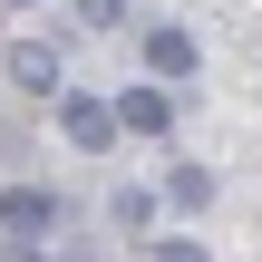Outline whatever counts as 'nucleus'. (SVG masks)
Segmentation results:
<instances>
[{
	"instance_id": "11",
	"label": "nucleus",
	"mask_w": 262,
	"mask_h": 262,
	"mask_svg": "<svg viewBox=\"0 0 262 262\" xmlns=\"http://www.w3.org/2000/svg\"><path fill=\"white\" fill-rule=\"evenodd\" d=\"M0 10H29V0H0Z\"/></svg>"
},
{
	"instance_id": "7",
	"label": "nucleus",
	"mask_w": 262,
	"mask_h": 262,
	"mask_svg": "<svg viewBox=\"0 0 262 262\" xmlns=\"http://www.w3.org/2000/svg\"><path fill=\"white\" fill-rule=\"evenodd\" d=\"M107 224H126V233H146V224H156V194H146V185H126V194L107 204Z\"/></svg>"
},
{
	"instance_id": "10",
	"label": "nucleus",
	"mask_w": 262,
	"mask_h": 262,
	"mask_svg": "<svg viewBox=\"0 0 262 262\" xmlns=\"http://www.w3.org/2000/svg\"><path fill=\"white\" fill-rule=\"evenodd\" d=\"M10 262H88V253H58V243H39V253H10Z\"/></svg>"
},
{
	"instance_id": "4",
	"label": "nucleus",
	"mask_w": 262,
	"mask_h": 262,
	"mask_svg": "<svg viewBox=\"0 0 262 262\" xmlns=\"http://www.w3.org/2000/svg\"><path fill=\"white\" fill-rule=\"evenodd\" d=\"M0 68H10V88H19V97H49V107H58V88H68L58 49H39V39H19V49H10Z\"/></svg>"
},
{
	"instance_id": "3",
	"label": "nucleus",
	"mask_w": 262,
	"mask_h": 262,
	"mask_svg": "<svg viewBox=\"0 0 262 262\" xmlns=\"http://www.w3.org/2000/svg\"><path fill=\"white\" fill-rule=\"evenodd\" d=\"M175 78H194V29L156 19L146 29V88H175Z\"/></svg>"
},
{
	"instance_id": "8",
	"label": "nucleus",
	"mask_w": 262,
	"mask_h": 262,
	"mask_svg": "<svg viewBox=\"0 0 262 262\" xmlns=\"http://www.w3.org/2000/svg\"><path fill=\"white\" fill-rule=\"evenodd\" d=\"M68 10H78V29H117L126 19V0H68Z\"/></svg>"
},
{
	"instance_id": "9",
	"label": "nucleus",
	"mask_w": 262,
	"mask_h": 262,
	"mask_svg": "<svg viewBox=\"0 0 262 262\" xmlns=\"http://www.w3.org/2000/svg\"><path fill=\"white\" fill-rule=\"evenodd\" d=\"M156 262H204V243H156Z\"/></svg>"
},
{
	"instance_id": "2",
	"label": "nucleus",
	"mask_w": 262,
	"mask_h": 262,
	"mask_svg": "<svg viewBox=\"0 0 262 262\" xmlns=\"http://www.w3.org/2000/svg\"><path fill=\"white\" fill-rule=\"evenodd\" d=\"M58 136H68L78 156H107V146H117V107L88 97V88H58Z\"/></svg>"
},
{
	"instance_id": "6",
	"label": "nucleus",
	"mask_w": 262,
	"mask_h": 262,
	"mask_svg": "<svg viewBox=\"0 0 262 262\" xmlns=\"http://www.w3.org/2000/svg\"><path fill=\"white\" fill-rule=\"evenodd\" d=\"M165 204H175V214H204V204H214V175H204V165H175Z\"/></svg>"
},
{
	"instance_id": "1",
	"label": "nucleus",
	"mask_w": 262,
	"mask_h": 262,
	"mask_svg": "<svg viewBox=\"0 0 262 262\" xmlns=\"http://www.w3.org/2000/svg\"><path fill=\"white\" fill-rule=\"evenodd\" d=\"M0 224H10V253H39V243L68 224V204H58L49 185H0Z\"/></svg>"
},
{
	"instance_id": "5",
	"label": "nucleus",
	"mask_w": 262,
	"mask_h": 262,
	"mask_svg": "<svg viewBox=\"0 0 262 262\" xmlns=\"http://www.w3.org/2000/svg\"><path fill=\"white\" fill-rule=\"evenodd\" d=\"M107 107H117V136H175V97L165 88H126Z\"/></svg>"
}]
</instances>
